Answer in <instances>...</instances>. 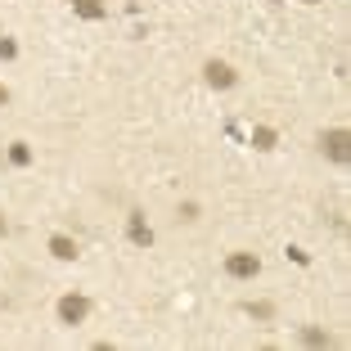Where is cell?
<instances>
[{"instance_id": "1", "label": "cell", "mask_w": 351, "mask_h": 351, "mask_svg": "<svg viewBox=\"0 0 351 351\" xmlns=\"http://www.w3.org/2000/svg\"><path fill=\"white\" fill-rule=\"evenodd\" d=\"M320 154L329 158V162H351V131L347 126H324L320 131Z\"/></svg>"}, {"instance_id": "2", "label": "cell", "mask_w": 351, "mask_h": 351, "mask_svg": "<svg viewBox=\"0 0 351 351\" xmlns=\"http://www.w3.org/2000/svg\"><path fill=\"white\" fill-rule=\"evenodd\" d=\"M54 315H59V324L77 329V324H86V315H90V298H86V293H63V298L54 302Z\"/></svg>"}, {"instance_id": "3", "label": "cell", "mask_w": 351, "mask_h": 351, "mask_svg": "<svg viewBox=\"0 0 351 351\" xmlns=\"http://www.w3.org/2000/svg\"><path fill=\"white\" fill-rule=\"evenodd\" d=\"M203 82L212 86V90H234V86H239V73L230 68L226 59H207L203 63Z\"/></svg>"}, {"instance_id": "4", "label": "cell", "mask_w": 351, "mask_h": 351, "mask_svg": "<svg viewBox=\"0 0 351 351\" xmlns=\"http://www.w3.org/2000/svg\"><path fill=\"white\" fill-rule=\"evenodd\" d=\"M226 275L230 279H257L261 275V257L257 252H230L226 257Z\"/></svg>"}, {"instance_id": "5", "label": "cell", "mask_w": 351, "mask_h": 351, "mask_svg": "<svg viewBox=\"0 0 351 351\" xmlns=\"http://www.w3.org/2000/svg\"><path fill=\"white\" fill-rule=\"evenodd\" d=\"M126 239H131L135 248H154V226L145 221V212H131L126 217Z\"/></svg>"}, {"instance_id": "6", "label": "cell", "mask_w": 351, "mask_h": 351, "mask_svg": "<svg viewBox=\"0 0 351 351\" xmlns=\"http://www.w3.org/2000/svg\"><path fill=\"white\" fill-rule=\"evenodd\" d=\"M45 248H50L54 261H77V257H82L77 239H68V234H50V239H45Z\"/></svg>"}, {"instance_id": "7", "label": "cell", "mask_w": 351, "mask_h": 351, "mask_svg": "<svg viewBox=\"0 0 351 351\" xmlns=\"http://www.w3.org/2000/svg\"><path fill=\"white\" fill-rule=\"evenodd\" d=\"M73 14L86 23H99V19H108V5L104 0H73Z\"/></svg>"}, {"instance_id": "8", "label": "cell", "mask_w": 351, "mask_h": 351, "mask_svg": "<svg viewBox=\"0 0 351 351\" xmlns=\"http://www.w3.org/2000/svg\"><path fill=\"white\" fill-rule=\"evenodd\" d=\"M248 145L257 149V154H270V149L279 145V131H275V126H252V135H248Z\"/></svg>"}, {"instance_id": "9", "label": "cell", "mask_w": 351, "mask_h": 351, "mask_svg": "<svg viewBox=\"0 0 351 351\" xmlns=\"http://www.w3.org/2000/svg\"><path fill=\"white\" fill-rule=\"evenodd\" d=\"M298 338H302V347H333L329 329H315V324H302V329H298Z\"/></svg>"}, {"instance_id": "10", "label": "cell", "mask_w": 351, "mask_h": 351, "mask_svg": "<svg viewBox=\"0 0 351 351\" xmlns=\"http://www.w3.org/2000/svg\"><path fill=\"white\" fill-rule=\"evenodd\" d=\"M5 158H10V167H32V145L27 140H14V145L5 149Z\"/></svg>"}, {"instance_id": "11", "label": "cell", "mask_w": 351, "mask_h": 351, "mask_svg": "<svg viewBox=\"0 0 351 351\" xmlns=\"http://www.w3.org/2000/svg\"><path fill=\"white\" fill-rule=\"evenodd\" d=\"M243 315H248V320H275V302H243Z\"/></svg>"}, {"instance_id": "12", "label": "cell", "mask_w": 351, "mask_h": 351, "mask_svg": "<svg viewBox=\"0 0 351 351\" xmlns=\"http://www.w3.org/2000/svg\"><path fill=\"white\" fill-rule=\"evenodd\" d=\"M284 252H289V261H293V266H302V270L311 266V252H306V248H298V243H289Z\"/></svg>"}, {"instance_id": "13", "label": "cell", "mask_w": 351, "mask_h": 351, "mask_svg": "<svg viewBox=\"0 0 351 351\" xmlns=\"http://www.w3.org/2000/svg\"><path fill=\"white\" fill-rule=\"evenodd\" d=\"M0 59H5V63L19 59V41H14V36H0Z\"/></svg>"}, {"instance_id": "14", "label": "cell", "mask_w": 351, "mask_h": 351, "mask_svg": "<svg viewBox=\"0 0 351 351\" xmlns=\"http://www.w3.org/2000/svg\"><path fill=\"white\" fill-rule=\"evenodd\" d=\"M176 217L185 221V226H189V221H198V203H180V207H176Z\"/></svg>"}, {"instance_id": "15", "label": "cell", "mask_w": 351, "mask_h": 351, "mask_svg": "<svg viewBox=\"0 0 351 351\" xmlns=\"http://www.w3.org/2000/svg\"><path fill=\"white\" fill-rule=\"evenodd\" d=\"M5 234H10V221H5V217H0V239H5Z\"/></svg>"}, {"instance_id": "16", "label": "cell", "mask_w": 351, "mask_h": 351, "mask_svg": "<svg viewBox=\"0 0 351 351\" xmlns=\"http://www.w3.org/2000/svg\"><path fill=\"white\" fill-rule=\"evenodd\" d=\"M5 104H10V90H5V86H0V108H5Z\"/></svg>"}, {"instance_id": "17", "label": "cell", "mask_w": 351, "mask_h": 351, "mask_svg": "<svg viewBox=\"0 0 351 351\" xmlns=\"http://www.w3.org/2000/svg\"><path fill=\"white\" fill-rule=\"evenodd\" d=\"M298 5H320V0H298Z\"/></svg>"}, {"instance_id": "18", "label": "cell", "mask_w": 351, "mask_h": 351, "mask_svg": "<svg viewBox=\"0 0 351 351\" xmlns=\"http://www.w3.org/2000/svg\"><path fill=\"white\" fill-rule=\"evenodd\" d=\"M270 5H284V0H270Z\"/></svg>"}]
</instances>
